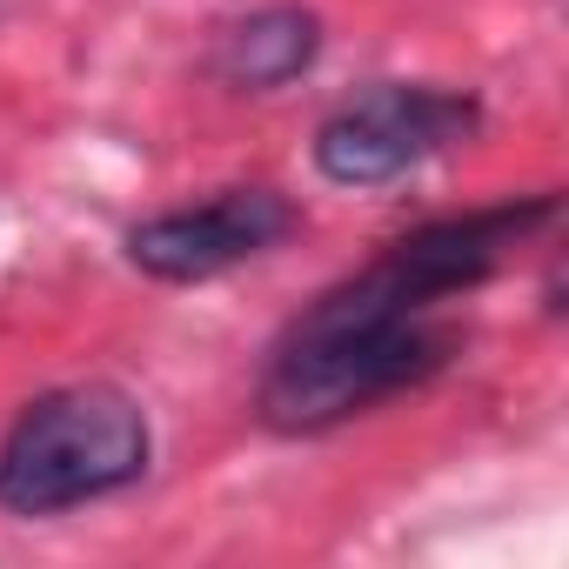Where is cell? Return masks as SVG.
<instances>
[{
    "mask_svg": "<svg viewBox=\"0 0 569 569\" xmlns=\"http://www.w3.org/2000/svg\"><path fill=\"white\" fill-rule=\"evenodd\" d=\"M562 194H516L462 214H436L396 234L369 268L322 289L274 336L254 416L268 436H329L369 416L389 396L436 382L462 356V329L442 322V302L476 296L502 261L556 228Z\"/></svg>",
    "mask_w": 569,
    "mask_h": 569,
    "instance_id": "obj_1",
    "label": "cell"
},
{
    "mask_svg": "<svg viewBox=\"0 0 569 569\" xmlns=\"http://www.w3.org/2000/svg\"><path fill=\"white\" fill-rule=\"evenodd\" d=\"M154 462V422L121 382H61L0 436V509L41 522L121 496Z\"/></svg>",
    "mask_w": 569,
    "mask_h": 569,
    "instance_id": "obj_2",
    "label": "cell"
},
{
    "mask_svg": "<svg viewBox=\"0 0 569 569\" xmlns=\"http://www.w3.org/2000/svg\"><path fill=\"white\" fill-rule=\"evenodd\" d=\"M482 101L436 81H369L316 128V168L336 188H389L422 161L476 141Z\"/></svg>",
    "mask_w": 569,
    "mask_h": 569,
    "instance_id": "obj_3",
    "label": "cell"
},
{
    "mask_svg": "<svg viewBox=\"0 0 569 569\" xmlns=\"http://www.w3.org/2000/svg\"><path fill=\"white\" fill-rule=\"evenodd\" d=\"M302 228V208L281 194V188H221L208 201H188V208H168V214H148L128 228V261L148 274V281H214L241 261H261L268 248H281Z\"/></svg>",
    "mask_w": 569,
    "mask_h": 569,
    "instance_id": "obj_4",
    "label": "cell"
},
{
    "mask_svg": "<svg viewBox=\"0 0 569 569\" xmlns=\"http://www.w3.org/2000/svg\"><path fill=\"white\" fill-rule=\"evenodd\" d=\"M322 14L296 8V0H274V8L234 14L214 28L208 41V74L228 94H281L289 81H302L322 61Z\"/></svg>",
    "mask_w": 569,
    "mask_h": 569,
    "instance_id": "obj_5",
    "label": "cell"
}]
</instances>
